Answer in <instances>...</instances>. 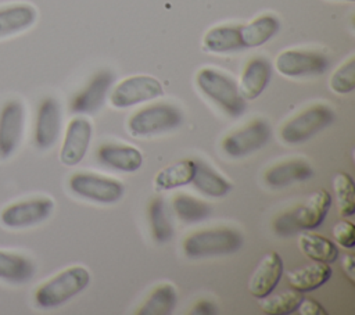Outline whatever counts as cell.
<instances>
[{
    "label": "cell",
    "mask_w": 355,
    "mask_h": 315,
    "mask_svg": "<svg viewBox=\"0 0 355 315\" xmlns=\"http://www.w3.org/2000/svg\"><path fill=\"white\" fill-rule=\"evenodd\" d=\"M90 283V273L82 265L69 266L47 282H44L35 293L36 304L40 308L51 309L62 305Z\"/></svg>",
    "instance_id": "6da1fadb"
},
{
    "label": "cell",
    "mask_w": 355,
    "mask_h": 315,
    "mask_svg": "<svg viewBox=\"0 0 355 315\" xmlns=\"http://www.w3.org/2000/svg\"><path fill=\"white\" fill-rule=\"evenodd\" d=\"M243 241V235L232 228L202 229L183 240V251L190 258L227 255L240 250Z\"/></svg>",
    "instance_id": "7a4b0ae2"
},
{
    "label": "cell",
    "mask_w": 355,
    "mask_h": 315,
    "mask_svg": "<svg viewBox=\"0 0 355 315\" xmlns=\"http://www.w3.org/2000/svg\"><path fill=\"white\" fill-rule=\"evenodd\" d=\"M198 89L227 115L240 117L245 111V100L239 92L237 83L225 72L215 68H201L196 75Z\"/></svg>",
    "instance_id": "3957f363"
},
{
    "label": "cell",
    "mask_w": 355,
    "mask_h": 315,
    "mask_svg": "<svg viewBox=\"0 0 355 315\" xmlns=\"http://www.w3.org/2000/svg\"><path fill=\"white\" fill-rule=\"evenodd\" d=\"M183 115L172 104L159 103L136 111L126 122L128 132L135 137L154 136L180 126Z\"/></svg>",
    "instance_id": "277c9868"
},
{
    "label": "cell",
    "mask_w": 355,
    "mask_h": 315,
    "mask_svg": "<svg viewBox=\"0 0 355 315\" xmlns=\"http://www.w3.org/2000/svg\"><path fill=\"white\" fill-rule=\"evenodd\" d=\"M336 119L331 107L315 104L284 122L280 128V139L287 144H301L327 128Z\"/></svg>",
    "instance_id": "5b68a950"
},
{
    "label": "cell",
    "mask_w": 355,
    "mask_h": 315,
    "mask_svg": "<svg viewBox=\"0 0 355 315\" xmlns=\"http://www.w3.org/2000/svg\"><path fill=\"white\" fill-rule=\"evenodd\" d=\"M69 189L76 196L100 204H112L122 198L123 185L112 178L90 172H76L68 180Z\"/></svg>",
    "instance_id": "8992f818"
},
{
    "label": "cell",
    "mask_w": 355,
    "mask_h": 315,
    "mask_svg": "<svg viewBox=\"0 0 355 315\" xmlns=\"http://www.w3.org/2000/svg\"><path fill=\"white\" fill-rule=\"evenodd\" d=\"M162 94L164 87L158 79L150 75H133L114 86L110 103L114 108L119 110L158 99Z\"/></svg>",
    "instance_id": "52a82bcc"
},
{
    "label": "cell",
    "mask_w": 355,
    "mask_h": 315,
    "mask_svg": "<svg viewBox=\"0 0 355 315\" xmlns=\"http://www.w3.org/2000/svg\"><path fill=\"white\" fill-rule=\"evenodd\" d=\"M270 125L265 119H254L245 126L229 133L222 140V150L226 155L241 158L262 148L270 139Z\"/></svg>",
    "instance_id": "ba28073f"
},
{
    "label": "cell",
    "mask_w": 355,
    "mask_h": 315,
    "mask_svg": "<svg viewBox=\"0 0 355 315\" xmlns=\"http://www.w3.org/2000/svg\"><path fill=\"white\" fill-rule=\"evenodd\" d=\"M275 67L280 75L287 78L316 76L327 69L329 60L319 51L290 49L276 57Z\"/></svg>",
    "instance_id": "9c48e42d"
},
{
    "label": "cell",
    "mask_w": 355,
    "mask_h": 315,
    "mask_svg": "<svg viewBox=\"0 0 355 315\" xmlns=\"http://www.w3.org/2000/svg\"><path fill=\"white\" fill-rule=\"evenodd\" d=\"M54 210V201L49 197H36L7 205L0 221L7 228H28L47 219Z\"/></svg>",
    "instance_id": "30bf717a"
},
{
    "label": "cell",
    "mask_w": 355,
    "mask_h": 315,
    "mask_svg": "<svg viewBox=\"0 0 355 315\" xmlns=\"http://www.w3.org/2000/svg\"><path fill=\"white\" fill-rule=\"evenodd\" d=\"M92 139V124L83 117H75L69 121L64 142L60 150V161L67 167L79 164L87 153Z\"/></svg>",
    "instance_id": "8fae6325"
},
{
    "label": "cell",
    "mask_w": 355,
    "mask_h": 315,
    "mask_svg": "<svg viewBox=\"0 0 355 315\" xmlns=\"http://www.w3.org/2000/svg\"><path fill=\"white\" fill-rule=\"evenodd\" d=\"M283 259L279 253H266L248 280V291L255 298H263L273 293L283 275Z\"/></svg>",
    "instance_id": "7c38bea8"
},
{
    "label": "cell",
    "mask_w": 355,
    "mask_h": 315,
    "mask_svg": "<svg viewBox=\"0 0 355 315\" xmlns=\"http://www.w3.org/2000/svg\"><path fill=\"white\" fill-rule=\"evenodd\" d=\"M24 105L14 100L6 104L0 115V157H10L19 144L24 129Z\"/></svg>",
    "instance_id": "4fadbf2b"
},
{
    "label": "cell",
    "mask_w": 355,
    "mask_h": 315,
    "mask_svg": "<svg viewBox=\"0 0 355 315\" xmlns=\"http://www.w3.org/2000/svg\"><path fill=\"white\" fill-rule=\"evenodd\" d=\"M330 205L331 196L327 190L320 189L311 193L301 205L293 210L298 228L301 230H313L319 228L323 223Z\"/></svg>",
    "instance_id": "5bb4252c"
},
{
    "label": "cell",
    "mask_w": 355,
    "mask_h": 315,
    "mask_svg": "<svg viewBox=\"0 0 355 315\" xmlns=\"http://www.w3.org/2000/svg\"><path fill=\"white\" fill-rule=\"evenodd\" d=\"M272 78L270 62L263 57L251 58L239 82V92L244 100H255L269 85Z\"/></svg>",
    "instance_id": "9a60e30c"
},
{
    "label": "cell",
    "mask_w": 355,
    "mask_h": 315,
    "mask_svg": "<svg viewBox=\"0 0 355 315\" xmlns=\"http://www.w3.org/2000/svg\"><path fill=\"white\" fill-rule=\"evenodd\" d=\"M112 83V74L108 71L97 72L87 86L73 97L71 110L78 114L96 112L105 99V94Z\"/></svg>",
    "instance_id": "2e32d148"
},
{
    "label": "cell",
    "mask_w": 355,
    "mask_h": 315,
    "mask_svg": "<svg viewBox=\"0 0 355 315\" xmlns=\"http://www.w3.org/2000/svg\"><path fill=\"white\" fill-rule=\"evenodd\" d=\"M61 126V111L57 100L47 97L42 101L37 112L35 142L39 148L51 147L60 133Z\"/></svg>",
    "instance_id": "e0dca14e"
},
{
    "label": "cell",
    "mask_w": 355,
    "mask_h": 315,
    "mask_svg": "<svg viewBox=\"0 0 355 315\" xmlns=\"http://www.w3.org/2000/svg\"><path fill=\"white\" fill-rule=\"evenodd\" d=\"M97 160L116 171L135 172L143 164V154L133 146L105 143L97 148Z\"/></svg>",
    "instance_id": "ac0fdd59"
},
{
    "label": "cell",
    "mask_w": 355,
    "mask_h": 315,
    "mask_svg": "<svg viewBox=\"0 0 355 315\" xmlns=\"http://www.w3.org/2000/svg\"><path fill=\"white\" fill-rule=\"evenodd\" d=\"M313 176L312 167L304 160H290L270 167L265 172V183L273 189H282L295 182H302Z\"/></svg>",
    "instance_id": "d6986e66"
},
{
    "label": "cell",
    "mask_w": 355,
    "mask_h": 315,
    "mask_svg": "<svg viewBox=\"0 0 355 315\" xmlns=\"http://www.w3.org/2000/svg\"><path fill=\"white\" fill-rule=\"evenodd\" d=\"M286 276L291 289L305 293L322 287L331 278V268L326 262L313 261L302 268L287 272Z\"/></svg>",
    "instance_id": "ffe728a7"
},
{
    "label": "cell",
    "mask_w": 355,
    "mask_h": 315,
    "mask_svg": "<svg viewBox=\"0 0 355 315\" xmlns=\"http://www.w3.org/2000/svg\"><path fill=\"white\" fill-rule=\"evenodd\" d=\"M37 11L33 6L19 3L0 10V39L19 33L36 21Z\"/></svg>",
    "instance_id": "44dd1931"
},
{
    "label": "cell",
    "mask_w": 355,
    "mask_h": 315,
    "mask_svg": "<svg viewBox=\"0 0 355 315\" xmlns=\"http://www.w3.org/2000/svg\"><path fill=\"white\" fill-rule=\"evenodd\" d=\"M202 49L215 54L244 49L240 37V25H218L208 29L202 37Z\"/></svg>",
    "instance_id": "7402d4cb"
},
{
    "label": "cell",
    "mask_w": 355,
    "mask_h": 315,
    "mask_svg": "<svg viewBox=\"0 0 355 315\" xmlns=\"http://www.w3.org/2000/svg\"><path fill=\"white\" fill-rule=\"evenodd\" d=\"M280 28L279 19L272 14H262L245 25H240L243 47H259L272 39Z\"/></svg>",
    "instance_id": "603a6c76"
},
{
    "label": "cell",
    "mask_w": 355,
    "mask_h": 315,
    "mask_svg": "<svg viewBox=\"0 0 355 315\" xmlns=\"http://www.w3.org/2000/svg\"><path fill=\"white\" fill-rule=\"evenodd\" d=\"M196 169L191 179L194 187L209 197H223L232 190V183L204 161H194Z\"/></svg>",
    "instance_id": "cb8c5ba5"
},
{
    "label": "cell",
    "mask_w": 355,
    "mask_h": 315,
    "mask_svg": "<svg viewBox=\"0 0 355 315\" xmlns=\"http://www.w3.org/2000/svg\"><path fill=\"white\" fill-rule=\"evenodd\" d=\"M298 247L312 261L331 264L338 257L337 246L327 237L315 232H302L298 237Z\"/></svg>",
    "instance_id": "d4e9b609"
},
{
    "label": "cell",
    "mask_w": 355,
    "mask_h": 315,
    "mask_svg": "<svg viewBox=\"0 0 355 315\" xmlns=\"http://www.w3.org/2000/svg\"><path fill=\"white\" fill-rule=\"evenodd\" d=\"M196 164L194 160H179L162 168L154 179L158 190H172L187 183H191Z\"/></svg>",
    "instance_id": "484cf974"
},
{
    "label": "cell",
    "mask_w": 355,
    "mask_h": 315,
    "mask_svg": "<svg viewBox=\"0 0 355 315\" xmlns=\"http://www.w3.org/2000/svg\"><path fill=\"white\" fill-rule=\"evenodd\" d=\"M178 303V291L171 283L158 284L136 311L137 315H168Z\"/></svg>",
    "instance_id": "4316f807"
},
{
    "label": "cell",
    "mask_w": 355,
    "mask_h": 315,
    "mask_svg": "<svg viewBox=\"0 0 355 315\" xmlns=\"http://www.w3.org/2000/svg\"><path fill=\"white\" fill-rule=\"evenodd\" d=\"M35 265L24 255L0 251V280L25 283L33 278Z\"/></svg>",
    "instance_id": "83f0119b"
},
{
    "label": "cell",
    "mask_w": 355,
    "mask_h": 315,
    "mask_svg": "<svg viewBox=\"0 0 355 315\" xmlns=\"http://www.w3.org/2000/svg\"><path fill=\"white\" fill-rule=\"evenodd\" d=\"M333 189L338 214L343 218L352 216L355 212V183L351 175L343 171L336 172L333 176Z\"/></svg>",
    "instance_id": "f1b7e54d"
},
{
    "label": "cell",
    "mask_w": 355,
    "mask_h": 315,
    "mask_svg": "<svg viewBox=\"0 0 355 315\" xmlns=\"http://www.w3.org/2000/svg\"><path fill=\"white\" fill-rule=\"evenodd\" d=\"M172 207L175 214L187 223H197L207 219L211 214V208L207 203L189 196V194H176L172 200Z\"/></svg>",
    "instance_id": "f546056e"
},
{
    "label": "cell",
    "mask_w": 355,
    "mask_h": 315,
    "mask_svg": "<svg viewBox=\"0 0 355 315\" xmlns=\"http://www.w3.org/2000/svg\"><path fill=\"white\" fill-rule=\"evenodd\" d=\"M302 297V293L295 289L284 290L279 294L259 298V307L268 315H288L297 311Z\"/></svg>",
    "instance_id": "4dcf8cb0"
},
{
    "label": "cell",
    "mask_w": 355,
    "mask_h": 315,
    "mask_svg": "<svg viewBox=\"0 0 355 315\" xmlns=\"http://www.w3.org/2000/svg\"><path fill=\"white\" fill-rule=\"evenodd\" d=\"M148 221L151 226V233L155 241L166 243L172 239L173 229L169 218L165 212V203L161 197H155L148 207Z\"/></svg>",
    "instance_id": "1f68e13d"
},
{
    "label": "cell",
    "mask_w": 355,
    "mask_h": 315,
    "mask_svg": "<svg viewBox=\"0 0 355 315\" xmlns=\"http://www.w3.org/2000/svg\"><path fill=\"white\" fill-rule=\"evenodd\" d=\"M330 89L337 94H347L355 89V58L341 64L330 76Z\"/></svg>",
    "instance_id": "d6a6232c"
},
{
    "label": "cell",
    "mask_w": 355,
    "mask_h": 315,
    "mask_svg": "<svg viewBox=\"0 0 355 315\" xmlns=\"http://www.w3.org/2000/svg\"><path fill=\"white\" fill-rule=\"evenodd\" d=\"M331 233L334 240L344 248H352L355 246V226L352 222L347 219L338 221L333 226Z\"/></svg>",
    "instance_id": "836d02e7"
},
{
    "label": "cell",
    "mask_w": 355,
    "mask_h": 315,
    "mask_svg": "<svg viewBox=\"0 0 355 315\" xmlns=\"http://www.w3.org/2000/svg\"><path fill=\"white\" fill-rule=\"evenodd\" d=\"M273 228H275V232L280 236H291L297 232H300L301 229L298 228L297 225V221H295V216H294V211H287V212H283L282 215H279L275 222H273Z\"/></svg>",
    "instance_id": "e575fe53"
},
{
    "label": "cell",
    "mask_w": 355,
    "mask_h": 315,
    "mask_svg": "<svg viewBox=\"0 0 355 315\" xmlns=\"http://www.w3.org/2000/svg\"><path fill=\"white\" fill-rule=\"evenodd\" d=\"M297 312L301 315H326L327 314V311L324 309V307L320 303H318L313 298H306V297H302V300L297 308Z\"/></svg>",
    "instance_id": "d590c367"
},
{
    "label": "cell",
    "mask_w": 355,
    "mask_h": 315,
    "mask_svg": "<svg viewBox=\"0 0 355 315\" xmlns=\"http://www.w3.org/2000/svg\"><path fill=\"white\" fill-rule=\"evenodd\" d=\"M215 312H216V307L209 300L198 301L191 309V314H196V315H214Z\"/></svg>",
    "instance_id": "8d00e7d4"
},
{
    "label": "cell",
    "mask_w": 355,
    "mask_h": 315,
    "mask_svg": "<svg viewBox=\"0 0 355 315\" xmlns=\"http://www.w3.org/2000/svg\"><path fill=\"white\" fill-rule=\"evenodd\" d=\"M354 266H355V258L352 254H345L343 261H341V268L347 278L354 282Z\"/></svg>",
    "instance_id": "74e56055"
},
{
    "label": "cell",
    "mask_w": 355,
    "mask_h": 315,
    "mask_svg": "<svg viewBox=\"0 0 355 315\" xmlns=\"http://www.w3.org/2000/svg\"><path fill=\"white\" fill-rule=\"evenodd\" d=\"M345 1H354V0H345Z\"/></svg>",
    "instance_id": "f35d334b"
}]
</instances>
